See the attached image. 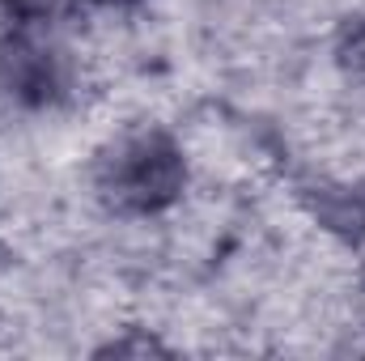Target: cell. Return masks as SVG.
Instances as JSON below:
<instances>
[{
    "label": "cell",
    "instance_id": "2",
    "mask_svg": "<svg viewBox=\"0 0 365 361\" xmlns=\"http://www.w3.org/2000/svg\"><path fill=\"white\" fill-rule=\"evenodd\" d=\"M0 86L21 102H51L64 90V47L30 0L0 4Z\"/></svg>",
    "mask_w": 365,
    "mask_h": 361
},
{
    "label": "cell",
    "instance_id": "1",
    "mask_svg": "<svg viewBox=\"0 0 365 361\" xmlns=\"http://www.w3.org/2000/svg\"><path fill=\"white\" fill-rule=\"evenodd\" d=\"M182 183L187 166L179 145L158 128L115 141L98 162V195L106 200V208L123 217H145L175 204Z\"/></svg>",
    "mask_w": 365,
    "mask_h": 361
}]
</instances>
